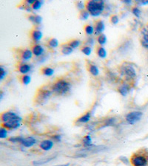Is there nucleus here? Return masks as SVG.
<instances>
[{
	"instance_id": "obj_36",
	"label": "nucleus",
	"mask_w": 148,
	"mask_h": 166,
	"mask_svg": "<svg viewBox=\"0 0 148 166\" xmlns=\"http://www.w3.org/2000/svg\"><path fill=\"white\" fill-rule=\"evenodd\" d=\"M82 52L86 56H90L92 53V48L90 46H85L82 48Z\"/></svg>"
},
{
	"instance_id": "obj_13",
	"label": "nucleus",
	"mask_w": 148,
	"mask_h": 166,
	"mask_svg": "<svg viewBox=\"0 0 148 166\" xmlns=\"http://www.w3.org/2000/svg\"><path fill=\"white\" fill-rule=\"evenodd\" d=\"M104 29H105V25H104L103 21L99 20V21H96V24H95V34L96 35L99 36V35L102 34Z\"/></svg>"
},
{
	"instance_id": "obj_38",
	"label": "nucleus",
	"mask_w": 148,
	"mask_h": 166,
	"mask_svg": "<svg viewBox=\"0 0 148 166\" xmlns=\"http://www.w3.org/2000/svg\"><path fill=\"white\" fill-rule=\"evenodd\" d=\"M119 160L126 165H129L130 163V159H129L127 156H120Z\"/></svg>"
},
{
	"instance_id": "obj_28",
	"label": "nucleus",
	"mask_w": 148,
	"mask_h": 166,
	"mask_svg": "<svg viewBox=\"0 0 148 166\" xmlns=\"http://www.w3.org/2000/svg\"><path fill=\"white\" fill-rule=\"evenodd\" d=\"M85 31L88 36H92L95 33V28L93 27V26L88 24V25L85 26Z\"/></svg>"
},
{
	"instance_id": "obj_15",
	"label": "nucleus",
	"mask_w": 148,
	"mask_h": 166,
	"mask_svg": "<svg viewBox=\"0 0 148 166\" xmlns=\"http://www.w3.org/2000/svg\"><path fill=\"white\" fill-rule=\"evenodd\" d=\"M31 69H32V65L25 63L19 64L18 67L19 72L23 75H27L31 71Z\"/></svg>"
},
{
	"instance_id": "obj_19",
	"label": "nucleus",
	"mask_w": 148,
	"mask_h": 166,
	"mask_svg": "<svg viewBox=\"0 0 148 166\" xmlns=\"http://www.w3.org/2000/svg\"><path fill=\"white\" fill-rule=\"evenodd\" d=\"M54 158H56V156H51V157L45 158V159H39V160L33 161V165L34 166H40L42 165H45V164H47L48 162H51V160H53Z\"/></svg>"
},
{
	"instance_id": "obj_31",
	"label": "nucleus",
	"mask_w": 148,
	"mask_h": 166,
	"mask_svg": "<svg viewBox=\"0 0 148 166\" xmlns=\"http://www.w3.org/2000/svg\"><path fill=\"white\" fill-rule=\"evenodd\" d=\"M23 138L24 137H20V136H19V137H10L9 138V141L11 142H13V143H22V142L23 140Z\"/></svg>"
},
{
	"instance_id": "obj_43",
	"label": "nucleus",
	"mask_w": 148,
	"mask_h": 166,
	"mask_svg": "<svg viewBox=\"0 0 148 166\" xmlns=\"http://www.w3.org/2000/svg\"><path fill=\"white\" fill-rule=\"evenodd\" d=\"M94 42H95V40L93 38V37H89L88 39V41H87V44H88V46H93V44H94Z\"/></svg>"
},
{
	"instance_id": "obj_25",
	"label": "nucleus",
	"mask_w": 148,
	"mask_h": 166,
	"mask_svg": "<svg viewBox=\"0 0 148 166\" xmlns=\"http://www.w3.org/2000/svg\"><path fill=\"white\" fill-rule=\"evenodd\" d=\"M54 69L51 68V67H44V68L42 70V73L44 76L47 77H51L54 74Z\"/></svg>"
},
{
	"instance_id": "obj_1",
	"label": "nucleus",
	"mask_w": 148,
	"mask_h": 166,
	"mask_svg": "<svg viewBox=\"0 0 148 166\" xmlns=\"http://www.w3.org/2000/svg\"><path fill=\"white\" fill-rule=\"evenodd\" d=\"M86 8L92 16L97 17L103 13L105 4L102 0H91L86 3Z\"/></svg>"
},
{
	"instance_id": "obj_9",
	"label": "nucleus",
	"mask_w": 148,
	"mask_h": 166,
	"mask_svg": "<svg viewBox=\"0 0 148 166\" xmlns=\"http://www.w3.org/2000/svg\"><path fill=\"white\" fill-rule=\"evenodd\" d=\"M141 43L144 47L148 49V25L144 27L141 30Z\"/></svg>"
},
{
	"instance_id": "obj_17",
	"label": "nucleus",
	"mask_w": 148,
	"mask_h": 166,
	"mask_svg": "<svg viewBox=\"0 0 148 166\" xmlns=\"http://www.w3.org/2000/svg\"><path fill=\"white\" fill-rule=\"evenodd\" d=\"M33 52L29 49H25L22 51L21 54V59L23 62L30 61L33 57Z\"/></svg>"
},
{
	"instance_id": "obj_8",
	"label": "nucleus",
	"mask_w": 148,
	"mask_h": 166,
	"mask_svg": "<svg viewBox=\"0 0 148 166\" xmlns=\"http://www.w3.org/2000/svg\"><path fill=\"white\" fill-rule=\"evenodd\" d=\"M19 117L16 113L13 112H5L1 115V123H5V122L10 121L13 119L18 118Z\"/></svg>"
},
{
	"instance_id": "obj_3",
	"label": "nucleus",
	"mask_w": 148,
	"mask_h": 166,
	"mask_svg": "<svg viewBox=\"0 0 148 166\" xmlns=\"http://www.w3.org/2000/svg\"><path fill=\"white\" fill-rule=\"evenodd\" d=\"M130 163L133 166H147L148 157L146 153L138 151L134 153L130 158Z\"/></svg>"
},
{
	"instance_id": "obj_11",
	"label": "nucleus",
	"mask_w": 148,
	"mask_h": 166,
	"mask_svg": "<svg viewBox=\"0 0 148 166\" xmlns=\"http://www.w3.org/2000/svg\"><path fill=\"white\" fill-rule=\"evenodd\" d=\"M32 52L33 54L37 58L42 57L44 55L45 49L42 45L40 44H35L32 47Z\"/></svg>"
},
{
	"instance_id": "obj_30",
	"label": "nucleus",
	"mask_w": 148,
	"mask_h": 166,
	"mask_svg": "<svg viewBox=\"0 0 148 166\" xmlns=\"http://www.w3.org/2000/svg\"><path fill=\"white\" fill-rule=\"evenodd\" d=\"M81 44V42L79 40H77V39H75V40H72L69 43V46L71 47L73 49H76V48L79 47Z\"/></svg>"
},
{
	"instance_id": "obj_46",
	"label": "nucleus",
	"mask_w": 148,
	"mask_h": 166,
	"mask_svg": "<svg viewBox=\"0 0 148 166\" xmlns=\"http://www.w3.org/2000/svg\"><path fill=\"white\" fill-rule=\"evenodd\" d=\"M123 2L127 4H130L132 3V1L131 0H124V1H123Z\"/></svg>"
},
{
	"instance_id": "obj_12",
	"label": "nucleus",
	"mask_w": 148,
	"mask_h": 166,
	"mask_svg": "<svg viewBox=\"0 0 148 166\" xmlns=\"http://www.w3.org/2000/svg\"><path fill=\"white\" fill-rule=\"evenodd\" d=\"M36 143V140L33 137H28L23 138L22 145L25 148H31Z\"/></svg>"
},
{
	"instance_id": "obj_24",
	"label": "nucleus",
	"mask_w": 148,
	"mask_h": 166,
	"mask_svg": "<svg viewBox=\"0 0 148 166\" xmlns=\"http://www.w3.org/2000/svg\"><path fill=\"white\" fill-rule=\"evenodd\" d=\"M97 55L99 58L101 59H105L107 56V50H105V48L103 47H98L97 49Z\"/></svg>"
},
{
	"instance_id": "obj_42",
	"label": "nucleus",
	"mask_w": 148,
	"mask_h": 166,
	"mask_svg": "<svg viewBox=\"0 0 148 166\" xmlns=\"http://www.w3.org/2000/svg\"><path fill=\"white\" fill-rule=\"evenodd\" d=\"M52 140L54 141V142H61L62 140V136L59 135V134H56V135L52 136Z\"/></svg>"
},
{
	"instance_id": "obj_7",
	"label": "nucleus",
	"mask_w": 148,
	"mask_h": 166,
	"mask_svg": "<svg viewBox=\"0 0 148 166\" xmlns=\"http://www.w3.org/2000/svg\"><path fill=\"white\" fill-rule=\"evenodd\" d=\"M22 117H19L18 118L13 119V120H10V121L5 122V123H2V126L4 127L7 129L9 130H15L17 129L18 128L20 127L21 126V122H22Z\"/></svg>"
},
{
	"instance_id": "obj_27",
	"label": "nucleus",
	"mask_w": 148,
	"mask_h": 166,
	"mask_svg": "<svg viewBox=\"0 0 148 166\" xmlns=\"http://www.w3.org/2000/svg\"><path fill=\"white\" fill-rule=\"evenodd\" d=\"M48 44L49 47L54 49V48H57L59 46V41L57 39H51L48 41Z\"/></svg>"
},
{
	"instance_id": "obj_20",
	"label": "nucleus",
	"mask_w": 148,
	"mask_h": 166,
	"mask_svg": "<svg viewBox=\"0 0 148 166\" xmlns=\"http://www.w3.org/2000/svg\"><path fill=\"white\" fill-rule=\"evenodd\" d=\"M91 118V113L90 112H87L85 115H82L79 118H78L77 123H88Z\"/></svg>"
},
{
	"instance_id": "obj_45",
	"label": "nucleus",
	"mask_w": 148,
	"mask_h": 166,
	"mask_svg": "<svg viewBox=\"0 0 148 166\" xmlns=\"http://www.w3.org/2000/svg\"><path fill=\"white\" fill-rule=\"evenodd\" d=\"M36 0H28L27 1H26V3H27L28 4H29V5H31V4H33L34 3H35Z\"/></svg>"
},
{
	"instance_id": "obj_47",
	"label": "nucleus",
	"mask_w": 148,
	"mask_h": 166,
	"mask_svg": "<svg viewBox=\"0 0 148 166\" xmlns=\"http://www.w3.org/2000/svg\"><path fill=\"white\" fill-rule=\"evenodd\" d=\"M70 163H66V164H62V165H54V166H69Z\"/></svg>"
},
{
	"instance_id": "obj_26",
	"label": "nucleus",
	"mask_w": 148,
	"mask_h": 166,
	"mask_svg": "<svg viewBox=\"0 0 148 166\" xmlns=\"http://www.w3.org/2000/svg\"><path fill=\"white\" fill-rule=\"evenodd\" d=\"M73 51H74V49L69 45H65L62 47V54L65 55V56H69L73 53Z\"/></svg>"
},
{
	"instance_id": "obj_2",
	"label": "nucleus",
	"mask_w": 148,
	"mask_h": 166,
	"mask_svg": "<svg viewBox=\"0 0 148 166\" xmlns=\"http://www.w3.org/2000/svg\"><path fill=\"white\" fill-rule=\"evenodd\" d=\"M71 84L68 81L64 79H61L57 81V82L53 84L51 87V90L56 95L59 96H64L70 92L71 90Z\"/></svg>"
},
{
	"instance_id": "obj_21",
	"label": "nucleus",
	"mask_w": 148,
	"mask_h": 166,
	"mask_svg": "<svg viewBox=\"0 0 148 166\" xmlns=\"http://www.w3.org/2000/svg\"><path fill=\"white\" fill-rule=\"evenodd\" d=\"M84 147L85 148H89L90 147L93 146V143H92V138L90 135H86L84 137L83 140H82Z\"/></svg>"
},
{
	"instance_id": "obj_41",
	"label": "nucleus",
	"mask_w": 148,
	"mask_h": 166,
	"mask_svg": "<svg viewBox=\"0 0 148 166\" xmlns=\"http://www.w3.org/2000/svg\"><path fill=\"white\" fill-rule=\"evenodd\" d=\"M76 6H77V7L79 9V10H81V11L84 10L85 7H86V5L85 4V3H84L83 1H78V2L76 3Z\"/></svg>"
},
{
	"instance_id": "obj_18",
	"label": "nucleus",
	"mask_w": 148,
	"mask_h": 166,
	"mask_svg": "<svg viewBox=\"0 0 148 166\" xmlns=\"http://www.w3.org/2000/svg\"><path fill=\"white\" fill-rule=\"evenodd\" d=\"M28 19L35 25H39L42 21V18L39 15H30Z\"/></svg>"
},
{
	"instance_id": "obj_39",
	"label": "nucleus",
	"mask_w": 148,
	"mask_h": 166,
	"mask_svg": "<svg viewBox=\"0 0 148 166\" xmlns=\"http://www.w3.org/2000/svg\"><path fill=\"white\" fill-rule=\"evenodd\" d=\"M6 76H7V71L3 68L2 66H1L0 67V80L1 81V80L4 79V78Z\"/></svg>"
},
{
	"instance_id": "obj_6",
	"label": "nucleus",
	"mask_w": 148,
	"mask_h": 166,
	"mask_svg": "<svg viewBox=\"0 0 148 166\" xmlns=\"http://www.w3.org/2000/svg\"><path fill=\"white\" fill-rule=\"evenodd\" d=\"M143 116V113L138 111H134V112H129L125 117L126 122L130 125H134L141 120Z\"/></svg>"
},
{
	"instance_id": "obj_5",
	"label": "nucleus",
	"mask_w": 148,
	"mask_h": 166,
	"mask_svg": "<svg viewBox=\"0 0 148 166\" xmlns=\"http://www.w3.org/2000/svg\"><path fill=\"white\" fill-rule=\"evenodd\" d=\"M53 93L52 90H41L38 92L36 96V101L38 104L42 105L49 101L50 98L52 96Z\"/></svg>"
},
{
	"instance_id": "obj_35",
	"label": "nucleus",
	"mask_w": 148,
	"mask_h": 166,
	"mask_svg": "<svg viewBox=\"0 0 148 166\" xmlns=\"http://www.w3.org/2000/svg\"><path fill=\"white\" fill-rule=\"evenodd\" d=\"M90 13L88 11V10H82V11H81L80 13V19L82 20H87L89 18V16H90Z\"/></svg>"
},
{
	"instance_id": "obj_34",
	"label": "nucleus",
	"mask_w": 148,
	"mask_h": 166,
	"mask_svg": "<svg viewBox=\"0 0 148 166\" xmlns=\"http://www.w3.org/2000/svg\"><path fill=\"white\" fill-rule=\"evenodd\" d=\"M7 137V129L3 126L0 128V138L4 139Z\"/></svg>"
},
{
	"instance_id": "obj_33",
	"label": "nucleus",
	"mask_w": 148,
	"mask_h": 166,
	"mask_svg": "<svg viewBox=\"0 0 148 166\" xmlns=\"http://www.w3.org/2000/svg\"><path fill=\"white\" fill-rule=\"evenodd\" d=\"M42 4H43L42 1H40V0H36V1H35V3H34V4L32 5V9H33V10H39V9L41 8Z\"/></svg>"
},
{
	"instance_id": "obj_32",
	"label": "nucleus",
	"mask_w": 148,
	"mask_h": 166,
	"mask_svg": "<svg viewBox=\"0 0 148 166\" xmlns=\"http://www.w3.org/2000/svg\"><path fill=\"white\" fill-rule=\"evenodd\" d=\"M30 81L31 78L28 75H24V76L22 77V82L25 85H28L30 83Z\"/></svg>"
},
{
	"instance_id": "obj_14",
	"label": "nucleus",
	"mask_w": 148,
	"mask_h": 166,
	"mask_svg": "<svg viewBox=\"0 0 148 166\" xmlns=\"http://www.w3.org/2000/svg\"><path fill=\"white\" fill-rule=\"evenodd\" d=\"M118 91L121 95H122L124 97L127 96L130 91V86L128 84L124 83V84H122L118 87Z\"/></svg>"
},
{
	"instance_id": "obj_22",
	"label": "nucleus",
	"mask_w": 148,
	"mask_h": 166,
	"mask_svg": "<svg viewBox=\"0 0 148 166\" xmlns=\"http://www.w3.org/2000/svg\"><path fill=\"white\" fill-rule=\"evenodd\" d=\"M89 72H90V74L93 76H98L99 74V70L98 68V67L95 64H90L89 66V68H88Z\"/></svg>"
},
{
	"instance_id": "obj_4",
	"label": "nucleus",
	"mask_w": 148,
	"mask_h": 166,
	"mask_svg": "<svg viewBox=\"0 0 148 166\" xmlns=\"http://www.w3.org/2000/svg\"><path fill=\"white\" fill-rule=\"evenodd\" d=\"M121 72L127 79H134L136 77V70L135 67L130 64H125L121 66Z\"/></svg>"
},
{
	"instance_id": "obj_44",
	"label": "nucleus",
	"mask_w": 148,
	"mask_h": 166,
	"mask_svg": "<svg viewBox=\"0 0 148 166\" xmlns=\"http://www.w3.org/2000/svg\"><path fill=\"white\" fill-rule=\"evenodd\" d=\"M137 3L139 5H145V4H148V1H138Z\"/></svg>"
},
{
	"instance_id": "obj_16",
	"label": "nucleus",
	"mask_w": 148,
	"mask_h": 166,
	"mask_svg": "<svg viewBox=\"0 0 148 166\" xmlns=\"http://www.w3.org/2000/svg\"><path fill=\"white\" fill-rule=\"evenodd\" d=\"M43 37V33L39 30H34L31 33V38L36 43H39Z\"/></svg>"
},
{
	"instance_id": "obj_29",
	"label": "nucleus",
	"mask_w": 148,
	"mask_h": 166,
	"mask_svg": "<svg viewBox=\"0 0 148 166\" xmlns=\"http://www.w3.org/2000/svg\"><path fill=\"white\" fill-rule=\"evenodd\" d=\"M107 36H106L104 34H101L98 36L97 38V42L100 45H104L106 43H107Z\"/></svg>"
},
{
	"instance_id": "obj_37",
	"label": "nucleus",
	"mask_w": 148,
	"mask_h": 166,
	"mask_svg": "<svg viewBox=\"0 0 148 166\" xmlns=\"http://www.w3.org/2000/svg\"><path fill=\"white\" fill-rule=\"evenodd\" d=\"M132 13H133V14L135 16V17H137V18H139V17L141 16V11L138 7H134L132 8Z\"/></svg>"
},
{
	"instance_id": "obj_40",
	"label": "nucleus",
	"mask_w": 148,
	"mask_h": 166,
	"mask_svg": "<svg viewBox=\"0 0 148 166\" xmlns=\"http://www.w3.org/2000/svg\"><path fill=\"white\" fill-rule=\"evenodd\" d=\"M110 21L113 24H117L119 21V18L117 15H113L110 17Z\"/></svg>"
},
{
	"instance_id": "obj_23",
	"label": "nucleus",
	"mask_w": 148,
	"mask_h": 166,
	"mask_svg": "<svg viewBox=\"0 0 148 166\" xmlns=\"http://www.w3.org/2000/svg\"><path fill=\"white\" fill-rule=\"evenodd\" d=\"M116 123V119L115 117H110V118H107V120L104 121L103 123V126L102 127H109V126H115Z\"/></svg>"
},
{
	"instance_id": "obj_10",
	"label": "nucleus",
	"mask_w": 148,
	"mask_h": 166,
	"mask_svg": "<svg viewBox=\"0 0 148 166\" xmlns=\"http://www.w3.org/2000/svg\"><path fill=\"white\" fill-rule=\"evenodd\" d=\"M54 145V142L53 140H45L42 141L39 144V147L43 151H48L53 148Z\"/></svg>"
}]
</instances>
